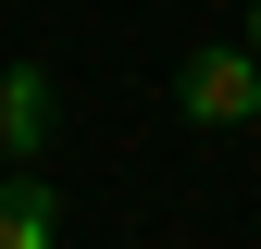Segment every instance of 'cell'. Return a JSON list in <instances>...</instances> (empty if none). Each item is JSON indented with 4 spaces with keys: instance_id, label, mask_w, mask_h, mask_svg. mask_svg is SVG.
<instances>
[{
    "instance_id": "6da1fadb",
    "label": "cell",
    "mask_w": 261,
    "mask_h": 249,
    "mask_svg": "<svg viewBox=\"0 0 261 249\" xmlns=\"http://www.w3.org/2000/svg\"><path fill=\"white\" fill-rule=\"evenodd\" d=\"M174 100H187V124H237V112H261V50H199L174 75Z\"/></svg>"
},
{
    "instance_id": "7a4b0ae2",
    "label": "cell",
    "mask_w": 261,
    "mask_h": 249,
    "mask_svg": "<svg viewBox=\"0 0 261 249\" xmlns=\"http://www.w3.org/2000/svg\"><path fill=\"white\" fill-rule=\"evenodd\" d=\"M0 249H62V200L38 175H0Z\"/></svg>"
},
{
    "instance_id": "3957f363",
    "label": "cell",
    "mask_w": 261,
    "mask_h": 249,
    "mask_svg": "<svg viewBox=\"0 0 261 249\" xmlns=\"http://www.w3.org/2000/svg\"><path fill=\"white\" fill-rule=\"evenodd\" d=\"M38 137H50V75L25 62V75H0V162H25Z\"/></svg>"
},
{
    "instance_id": "277c9868",
    "label": "cell",
    "mask_w": 261,
    "mask_h": 249,
    "mask_svg": "<svg viewBox=\"0 0 261 249\" xmlns=\"http://www.w3.org/2000/svg\"><path fill=\"white\" fill-rule=\"evenodd\" d=\"M249 50H261V0H249Z\"/></svg>"
},
{
    "instance_id": "5b68a950",
    "label": "cell",
    "mask_w": 261,
    "mask_h": 249,
    "mask_svg": "<svg viewBox=\"0 0 261 249\" xmlns=\"http://www.w3.org/2000/svg\"><path fill=\"white\" fill-rule=\"evenodd\" d=\"M249 124H261V112H249Z\"/></svg>"
}]
</instances>
